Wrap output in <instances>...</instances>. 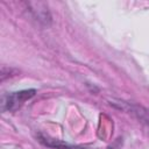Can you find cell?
Listing matches in <instances>:
<instances>
[{
	"label": "cell",
	"mask_w": 149,
	"mask_h": 149,
	"mask_svg": "<svg viewBox=\"0 0 149 149\" xmlns=\"http://www.w3.org/2000/svg\"><path fill=\"white\" fill-rule=\"evenodd\" d=\"M35 90H24L20 92H14L9 94L5 101V106L8 111H15L17 107H20L26 100L30 99L35 94Z\"/></svg>",
	"instance_id": "cell-1"
}]
</instances>
